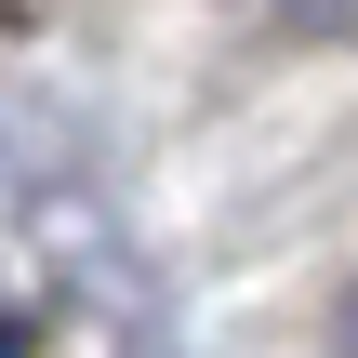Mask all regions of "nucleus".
Returning <instances> with one entry per match:
<instances>
[{"instance_id":"obj_2","label":"nucleus","mask_w":358,"mask_h":358,"mask_svg":"<svg viewBox=\"0 0 358 358\" xmlns=\"http://www.w3.org/2000/svg\"><path fill=\"white\" fill-rule=\"evenodd\" d=\"M0 358H40V345H27V332H0Z\"/></svg>"},{"instance_id":"obj_1","label":"nucleus","mask_w":358,"mask_h":358,"mask_svg":"<svg viewBox=\"0 0 358 358\" xmlns=\"http://www.w3.org/2000/svg\"><path fill=\"white\" fill-rule=\"evenodd\" d=\"M332 345H345V358H358V292H345V306H332Z\"/></svg>"}]
</instances>
